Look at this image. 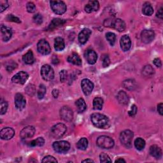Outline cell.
Here are the masks:
<instances>
[{"label": "cell", "instance_id": "cell-1", "mask_svg": "<svg viewBox=\"0 0 163 163\" xmlns=\"http://www.w3.org/2000/svg\"><path fill=\"white\" fill-rule=\"evenodd\" d=\"M91 119L93 125L98 128L105 129L109 126L110 124L109 119L106 115L99 113H94L92 114Z\"/></svg>", "mask_w": 163, "mask_h": 163}, {"label": "cell", "instance_id": "cell-2", "mask_svg": "<svg viewBox=\"0 0 163 163\" xmlns=\"http://www.w3.org/2000/svg\"><path fill=\"white\" fill-rule=\"evenodd\" d=\"M105 27L114 28L119 32L124 31L126 29L125 22L120 19H108L104 22Z\"/></svg>", "mask_w": 163, "mask_h": 163}, {"label": "cell", "instance_id": "cell-3", "mask_svg": "<svg viewBox=\"0 0 163 163\" xmlns=\"http://www.w3.org/2000/svg\"><path fill=\"white\" fill-rule=\"evenodd\" d=\"M134 134L133 133L129 130H124L122 131L120 134V140L122 144L126 148H131L132 146V141L133 139Z\"/></svg>", "mask_w": 163, "mask_h": 163}, {"label": "cell", "instance_id": "cell-4", "mask_svg": "<svg viewBox=\"0 0 163 163\" xmlns=\"http://www.w3.org/2000/svg\"><path fill=\"white\" fill-rule=\"evenodd\" d=\"M97 145L104 149H110L114 147V140L107 136H101L96 141Z\"/></svg>", "mask_w": 163, "mask_h": 163}, {"label": "cell", "instance_id": "cell-5", "mask_svg": "<svg viewBox=\"0 0 163 163\" xmlns=\"http://www.w3.org/2000/svg\"><path fill=\"white\" fill-rule=\"evenodd\" d=\"M67 131L66 126L62 123H59L54 125L51 128V135L54 138H60L63 137Z\"/></svg>", "mask_w": 163, "mask_h": 163}, {"label": "cell", "instance_id": "cell-6", "mask_svg": "<svg viewBox=\"0 0 163 163\" xmlns=\"http://www.w3.org/2000/svg\"><path fill=\"white\" fill-rule=\"evenodd\" d=\"M52 11L58 15H62L66 11L67 7L65 3L63 1H51L50 2Z\"/></svg>", "mask_w": 163, "mask_h": 163}, {"label": "cell", "instance_id": "cell-7", "mask_svg": "<svg viewBox=\"0 0 163 163\" xmlns=\"http://www.w3.org/2000/svg\"><path fill=\"white\" fill-rule=\"evenodd\" d=\"M54 150L58 153H65L70 148V144L66 141L55 142L52 145Z\"/></svg>", "mask_w": 163, "mask_h": 163}, {"label": "cell", "instance_id": "cell-8", "mask_svg": "<svg viewBox=\"0 0 163 163\" xmlns=\"http://www.w3.org/2000/svg\"><path fill=\"white\" fill-rule=\"evenodd\" d=\"M41 75L46 81H50L54 78V72L52 68L49 64L44 65L41 68Z\"/></svg>", "mask_w": 163, "mask_h": 163}, {"label": "cell", "instance_id": "cell-9", "mask_svg": "<svg viewBox=\"0 0 163 163\" xmlns=\"http://www.w3.org/2000/svg\"><path fill=\"white\" fill-rule=\"evenodd\" d=\"M37 49L38 52L42 55H48L51 52V48L49 42L44 39L39 41L37 44Z\"/></svg>", "mask_w": 163, "mask_h": 163}, {"label": "cell", "instance_id": "cell-10", "mask_svg": "<svg viewBox=\"0 0 163 163\" xmlns=\"http://www.w3.org/2000/svg\"><path fill=\"white\" fill-rule=\"evenodd\" d=\"M29 78V75L26 72L22 71L16 74L12 78V81L13 83L23 85Z\"/></svg>", "mask_w": 163, "mask_h": 163}, {"label": "cell", "instance_id": "cell-11", "mask_svg": "<svg viewBox=\"0 0 163 163\" xmlns=\"http://www.w3.org/2000/svg\"><path fill=\"white\" fill-rule=\"evenodd\" d=\"M60 116L61 118L64 121L70 122L73 119V113L70 107L64 106L61 108Z\"/></svg>", "mask_w": 163, "mask_h": 163}, {"label": "cell", "instance_id": "cell-12", "mask_svg": "<svg viewBox=\"0 0 163 163\" xmlns=\"http://www.w3.org/2000/svg\"><path fill=\"white\" fill-rule=\"evenodd\" d=\"M81 87L84 94L86 95V96H89L93 91L94 84L90 80L84 78L82 80Z\"/></svg>", "mask_w": 163, "mask_h": 163}, {"label": "cell", "instance_id": "cell-13", "mask_svg": "<svg viewBox=\"0 0 163 163\" xmlns=\"http://www.w3.org/2000/svg\"><path fill=\"white\" fill-rule=\"evenodd\" d=\"M35 133V128L32 126H26L23 128L21 133L20 137L22 139H28L32 138Z\"/></svg>", "mask_w": 163, "mask_h": 163}, {"label": "cell", "instance_id": "cell-14", "mask_svg": "<svg viewBox=\"0 0 163 163\" xmlns=\"http://www.w3.org/2000/svg\"><path fill=\"white\" fill-rule=\"evenodd\" d=\"M155 33L152 30H145L141 33V38L142 42L146 44H150L154 39Z\"/></svg>", "mask_w": 163, "mask_h": 163}, {"label": "cell", "instance_id": "cell-15", "mask_svg": "<svg viewBox=\"0 0 163 163\" xmlns=\"http://www.w3.org/2000/svg\"><path fill=\"white\" fill-rule=\"evenodd\" d=\"M15 134V131L12 128L6 127L2 129L0 131V137L2 140H8L12 139Z\"/></svg>", "mask_w": 163, "mask_h": 163}, {"label": "cell", "instance_id": "cell-16", "mask_svg": "<svg viewBox=\"0 0 163 163\" xmlns=\"http://www.w3.org/2000/svg\"><path fill=\"white\" fill-rule=\"evenodd\" d=\"M84 56L87 62L90 64H94L96 63L98 59L97 54L92 49L87 50L84 54Z\"/></svg>", "mask_w": 163, "mask_h": 163}, {"label": "cell", "instance_id": "cell-17", "mask_svg": "<svg viewBox=\"0 0 163 163\" xmlns=\"http://www.w3.org/2000/svg\"><path fill=\"white\" fill-rule=\"evenodd\" d=\"M120 45L122 50L124 52L128 51L131 47V41L129 36L127 35L122 36L120 40Z\"/></svg>", "mask_w": 163, "mask_h": 163}, {"label": "cell", "instance_id": "cell-18", "mask_svg": "<svg viewBox=\"0 0 163 163\" xmlns=\"http://www.w3.org/2000/svg\"><path fill=\"white\" fill-rule=\"evenodd\" d=\"M26 105V101L24 96L21 93H17L15 96V105L19 110H23Z\"/></svg>", "mask_w": 163, "mask_h": 163}, {"label": "cell", "instance_id": "cell-19", "mask_svg": "<svg viewBox=\"0 0 163 163\" xmlns=\"http://www.w3.org/2000/svg\"><path fill=\"white\" fill-rule=\"evenodd\" d=\"M92 32L89 29H84L78 35V41L81 44H85L89 38Z\"/></svg>", "mask_w": 163, "mask_h": 163}, {"label": "cell", "instance_id": "cell-20", "mask_svg": "<svg viewBox=\"0 0 163 163\" xmlns=\"http://www.w3.org/2000/svg\"><path fill=\"white\" fill-rule=\"evenodd\" d=\"M1 33L2 40L4 42H7V41H8L11 38L12 36V29L3 25L1 26Z\"/></svg>", "mask_w": 163, "mask_h": 163}, {"label": "cell", "instance_id": "cell-21", "mask_svg": "<svg viewBox=\"0 0 163 163\" xmlns=\"http://www.w3.org/2000/svg\"><path fill=\"white\" fill-rule=\"evenodd\" d=\"M100 8V3L98 1H90L85 7V10L87 13L96 12Z\"/></svg>", "mask_w": 163, "mask_h": 163}, {"label": "cell", "instance_id": "cell-22", "mask_svg": "<svg viewBox=\"0 0 163 163\" xmlns=\"http://www.w3.org/2000/svg\"><path fill=\"white\" fill-rule=\"evenodd\" d=\"M149 152H150V154L156 158V159H159L162 157V150L161 148L158 147L156 145H152L150 147V150H149Z\"/></svg>", "mask_w": 163, "mask_h": 163}, {"label": "cell", "instance_id": "cell-23", "mask_svg": "<svg viewBox=\"0 0 163 163\" xmlns=\"http://www.w3.org/2000/svg\"><path fill=\"white\" fill-rule=\"evenodd\" d=\"M68 61L77 66L82 65V59L78 56V54L75 52H73L70 56H68Z\"/></svg>", "mask_w": 163, "mask_h": 163}, {"label": "cell", "instance_id": "cell-24", "mask_svg": "<svg viewBox=\"0 0 163 163\" xmlns=\"http://www.w3.org/2000/svg\"><path fill=\"white\" fill-rule=\"evenodd\" d=\"M117 100L121 105H126L129 103V97L124 91H120L117 94Z\"/></svg>", "mask_w": 163, "mask_h": 163}, {"label": "cell", "instance_id": "cell-25", "mask_svg": "<svg viewBox=\"0 0 163 163\" xmlns=\"http://www.w3.org/2000/svg\"><path fill=\"white\" fill-rule=\"evenodd\" d=\"M54 48L56 51H62L65 48L64 40L61 37H57L54 40Z\"/></svg>", "mask_w": 163, "mask_h": 163}, {"label": "cell", "instance_id": "cell-26", "mask_svg": "<svg viewBox=\"0 0 163 163\" xmlns=\"http://www.w3.org/2000/svg\"><path fill=\"white\" fill-rule=\"evenodd\" d=\"M23 61L27 64H31L35 61V58L33 56V53L31 50H29L22 57Z\"/></svg>", "mask_w": 163, "mask_h": 163}, {"label": "cell", "instance_id": "cell-27", "mask_svg": "<svg viewBox=\"0 0 163 163\" xmlns=\"http://www.w3.org/2000/svg\"><path fill=\"white\" fill-rule=\"evenodd\" d=\"M75 105L77 106V110L78 112H84L87 108V105L86 101L83 98H80L75 102Z\"/></svg>", "mask_w": 163, "mask_h": 163}, {"label": "cell", "instance_id": "cell-28", "mask_svg": "<svg viewBox=\"0 0 163 163\" xmlns=\"http://www.w3.org/2000/svg\"><path fill=\"white\" fill-rule=\"evenodd\" d=\"M65 22H66V21L64 20H63V19H54L50 22V25L49 26L48 29L50 30L55 29V28H58V27L63 26Z\"/></svg>", "mask_w": 163, "mask_h": 163}, {"label": "cell", "instance_id": "cell-29", "mask_svg": "<svg viewBox=\"0 0 163 163\" xmlns=\"http://www.w3.org/2000/svg\"><path fill=\"white\" fill-rule=\"evenodd\" d=\"M142 12H143V13L145 16H151L153 14L154 9H153V7H152V5L150 3H145L143 5Z\"/></svg>", "mask_w": 163, "mask_h": 163}, {"label": "cell", "instance_id": "cell-30", "mask_svg": "<svg viewBox=\"0 0 163 163\" xmlns=\"http://www.w3.org/2000/svg\"><path fill=\"white\" fill-rule=\"evenodd\" d=\"M123 86L126 89L129 90V91H132V90H134L136 88L137 84H136V82H135V81L134 80L129 79V80H126L124 82Z\"/></svg>", "mask_w": 163, "mask_h": 163}, {"label": "cell", "instance_id": "cell-31", "mask_svg": "<svg viewBox=\"0 0 163 163\" xmlns=\"http://www.w3.org/2000/svg\"><path fill=\"white\" fill-rule=\"evenodd\" d=\"M103 106V100L101 98H95L93 100V107L94 110H101Z\"/></svg>", "mask_w": 163, "mask_h": 163}, {"label": "cell", "instance_id": "cell-32", "mask_svg": "<svg viewBox=\"0 0 163 163\" xmlns=\"http://www.w3.org/2000/svg\"><path fill=\"white\" fill-rule=\"evenodd\" d=\"M77 147L81 151H85L88 147V140L86 138H81L77 143Z\"/></svg>", "mask_w": 163, "mask_h": 163}, {"label": "cell", "instance_id": "cell-33", "mask_svg": "<svg viewBox=\"0 0 163 163\" xmlns=\"http://www.w3.org/2000/svg\"><path fill=\"white\" fill-rule=\"evenodd\" d=\"M134 146L138 151H142L145 147V142L142 138H138L134 141Z\"/></svg>", "mask_w": 163, "mask_h": 163}, {"label": "cell", "instance_id": "cell-34", "mask_svg": "<svg viewBox=\"0 0 163 163\" xmlns=\"http://www.w3.org/2000/svg\"><path fill=\"white\" fill-rule=\"evenodd\" d=\"M142 73L145 77H151L154 73V70L151 65H147L143 68Z\"/></svg>", "mask_w": 163, "mask_h": 163}, {"label": "cell", "instance_id": "cell-35", "mask_svg": "<svg viewBox=\"0 0 163 163\" xmlns=\"http://www.w3.org/2000/svg\"><path fill=\"white\" fill-rule=\"evenodd\" d=\"M45 143V140L42 137H38L36 140L30 142L31 147H42Z\"/></svg>", "mask_w": 163, "mask_h": 163}, {"label": "cell", "instance_id": "cell-36", "mask_svg": "<svg viewBox=\"0 0 163 163\" xmlns=\"http://www.w3.org/2000/svg\"><path fill=\"white\" fill-rule=\"evenodd\" d=\"M106 38L108 41V42L110 43V44L112 46H114L115 42L116 40V36L114 33H111V32H108L106 34Z\"/></svg>", "mask_w": 163, "mask_h": 163}, {"label": "cell", "instance_id": "cell-37", "mask_svg": "<svg viewBox=\"0 0 163 163\" xmlns=\"http://www.w3.org/2000/svg\"><path fill=\"white\" fill-rule=\"evenodd\" d=\"M46 91H47L46 87L44 84L40 85L39 89L38 91V97L40 100L42 99L44 97L45 94L46 93Z\"/></svg>", "mask_w": 163, "mask_h": 163}, {"label": "cell", "instance_id": "cell-38", "mask_svg": "<svg viewBox=\"0 0 163 163\" xmlns=\"http://www.w3.org/2000/svg\"><path fill=\"white\" fill-rule=\"evenodd\" d=\"M0 106H1V108H0V114L3 115L7 111L8 103L5 100L2 99L1 102H0Z\"/></svg>", "mask_w": 163, "mask_h": 163}, {"label": "cell", "instance_id": "cell-39", "mask_svg": "<svg viewBox=\"0 0 163 163\" xmlns=\"http://www.w3.org/2000/svg\"><path fill=\"white\" fill-rule=\"evenodd\" d=\"M17 66V64L16 63L13 61H9L7 64H6V69L8 72H12L13 70H15Z\"/></svg>", "mask_w": 163, "mask_h": 163}, {"label": "cell", "instance_id": "cell-40", "mask_svg": "<svg viewBox=\"0 0 163 163\" xmlns=\"http://www.w3.org/2000/svg\"><path fill=\"white\" fill-rule=\"evenodd\" d=\"M25 91L26 93L29 95V96H33V95L35 94L36 87L33 84H30L26 87V88L25 89Z\"/></svg>", "mask_w": 163, "mask_h": 163}, {"label": "cell", "instance_id": "cell-41", "mask_svg": "<svg viewBox=\"0 0 163 163\" xmlns=\"http://www.w3.org/2000/svg\"><path fill=\"white\" fill-rule=\"evenodd\" d=\"M100 162L103 163L112 162V160L110 159V157H109V156L107 155L105 153H101L100 155Z\"/></svg>", "mask_w": 163, "mask_h": 163}, {"label": "cell", "instance_id": "cell-42", "mask_svg": "<svg viewBox=\"0 0 163 163\" xmlns=\"http://www.w3.org/2000/svg\"><path fill=\"white\" fill-rule=\"evenodd\" d=\"M33 19L34 22L37 24H41L43 22V17L42 15H40V13H37V14L34 16Z\"/></svg>", "mask_w": 163, "mask_h": 163}, {"label": "cell", "instance_id": "cell-43", "mask_svg": "<svg viewBox=\"0 0 163 163\" xmlns=\"http://www.w3.org/2000/svg\"><path fill=\"white\" fill-rule=\"evenodd\" d=\"M9 7L8 2L7 1H0V12H3Z\"/></svg>", "mask_w": 163, "mask_h": 163}, {"label": "cell", "instance_id": "cell-44", "mask_svg": "<svg viewBox=\"0 0 163 163\" xmlns=\"http://www.w3.org/2000/svg\"><path fill=\"white\" fill-rule=\"evenodd\" d=\"M26 8H27V10H28V12L34 13L36 10V6L33 3L29 2V3H28V4H27Z\"/></svg>", "mask_w": 163, "mask_h": 163}, {"label": "cell", "instance_id": "cell-45", "mask_svg": "<svg viewBox=\"0 0 163 163\" xmlns=\"http://www.w3.org/2000/svg\"><path fill=\"white\" fill-rule=\"evenodd\" d=\"M42 162H58V161L53 156H47L44 158V159L42 160Z\"/></svg>", "mask_w": 163, "mask_h": 163}, {"label": "cell", "instance_id": "cell-46", "mask_svg": "<svg viewBox=\"0 0 163 163\" xmlns=\"http://www.w3.org/2000/svg\"><path fill=\"white\" fill-rule=\"evenodd\" d=\"M7 20L8 21L14 22H17V23H20L21 22L20 19L18 17L14 16L13 15H8L7 17Z\"/></svg>", "mask_w": 163, "mask_h": 163}, {"label": "cell", "instance_id": "cell-47", "mask_svg": "<svg viewBox=\"0 0 163 163\" xmlns=\"http://www.w3.org/2000/svg\"><path fill=\"white\" fill-rule=\"evenodd\" d=\"M137 107L135 105H132L131 108V110L128 112V114L129 116L131 117H133L137 113Z\"/></svg>", "mask_w": 163, "mask_h": 163}, {"label": "cell", "instance_id": "cell-48", "mask_svg": "<svg viewBox=\"0 0 163 163\" xmlns=\"http://www.w3.org/2000/svg\"><path fill=\"white\" fill-rule=\"evenodd\" d=\"M60 75V80L62 82H64L66 81L68 77V72L66 70H62L59 73Z\"/></svg>", "mask_w": 163, "mask_h": 163}, {"label": "cell", "instance_id": "cell-49", "mask_svg": "<svg viewBox=\"0 0 163 163\" xmlns=\"http://www.w3.org/2000/svg\"><path fill=\"white\" fill-rule=\"evenodd\" d=\"M110 60L109 57L108 56H105L103 59V67H108V66L110 65Z\"/></svg>", "mask_w": 163, "mask_h": 163}, {"label": "cell", "instance_id": "cell-50", "mask_svg": "<svg viewBox=\"0 0 163 163\" xmlns=\"http://www.w3.org/2000/svg\"><path fill=\"white\" fill-rule=\"evenodd\" d=\"M153 63H154V65H155L156 66H157V67L160 68V67H161V66H162V63H161V59H160L159 58H156V59H154Z\"/></svg>", "mask_w": 163, "mask_h": 163}, {"label": "cell", "instance_id": "cell-51", "mask_svg": "<svg viewBox=\"0 0 163 163\" xmlns=\"http://www.w3.org/2000/svg\"><path fill=\"white\" fill-rule=\"evenodd\" d=\"M157 111L161 115H163V104L162 103L157 105Z\"/></svg>", "mask_w": 163, "mask_h": 163}, {"label": "cell", "instance_id": "cell-52", "mask_svg": "<svg viewBox=\"0 0 163 163\" xmlns=\"http://www.w3.org/2000/svg\"><path fill=\"white\" fill-rule=\"evenodd\" d=\"M157 17L160 18V19H161L163 18V10H162V7H161L158 10V11L157 12Z\"/></svg>", "mask_w": 163, "mask_h": 163}, {"label": "cell", "instance_id": "cell-53", "mask_svg": "<svg viewBox=\"0 0 163 163\" xmlns=\"http://www.w3.org/2000/svg\"><path fill=\"white\" fill-rule=\"evenodd\" d=\"M59 94V90L58 89H54L52 91V96L55 98H57L58 97Z\"/></svg>", "mask_w": 163, "mask_h": 163}, {"label": "cell", "instance_id": "cell-54", "mask_svg": "<svg viewBox=\"0 0 163 163\" xmlns=\"http://www.w3.org/2000/svg\"><path fill=\"white\" fill-rule=\"evenodd\" d=\"M115 162H126V161L122 158H119L115 161Z\"/></svg>", "mask_w": 163, "mask_h": 163}, {"label": "cell", "instance_id": "cell-55", "mask_svg": "<svg viewBox=\"0 0 163 163\" xmlns=\"http://www.w3.org/2000/svg\"><path fill=\"white\" fill-rule=\"evenodd\" d=\"M82 162H94V161L92 160V159H86V160L82 161Z\"/></svg>", "mask_w": 163, "mask_h": 163}]
</instances>
